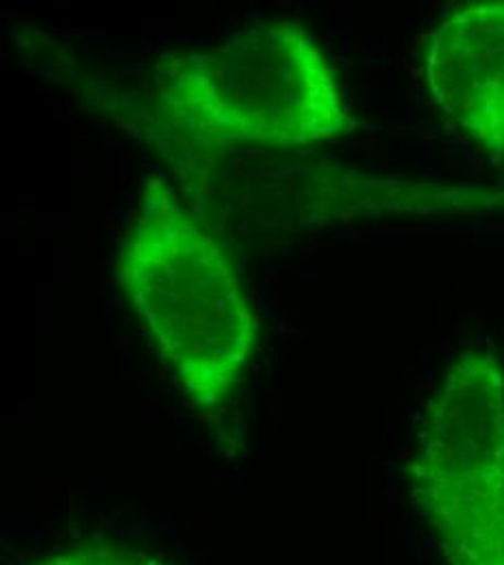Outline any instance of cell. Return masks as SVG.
I'll return each instance as SVG.
<instances>
[{"instance_id":"cell-3","label":"cell","mask_w":504,"mask_h":565,"mask_svg":"<svg viewBox=\"0 0 504 565\" xmlns=\"http://www.w3.org/2000/svg\"><path fill=\"white\" fill-rule=\"evenodd\" d=\"M414 500L446 565H504V363L459 354L435 387L411 463Z\"/></svg>"},{"instance_id":"cell-1","label":"cell","mask_w":504,"mask_h":565,"mask_svg":"<svg viewBox=\"0 0 504 565\" xmlns=\"http://www.w3.org/2000/svg\"><path fill=\"white\" fill-rule=\"evenodd\" d=\"M118 282L190 403L224 407L257 353L259 320L230 250L159 177L142 183Z\"/></svg>"},{"instance_id":"cell-2","label":"cell","mask_w":504,"mask_h":565,"mask_svg":"<svg viewBox=\"0 0 504 565\" xmlns=\"http://www.w3.org/2000/svg\"><path fill=\"white\" fill-rule=\"evenodd\" d=\"M152 92L174 125L210 148H309L351 125L337 71L307 29L283 20L163 55Z\"/></svg>"},{"instance_id":"cell-4","label":"cell","mask_w":504,"mask_h":565,"mask_svg":"<svg viewBox=\"0 0 504 565\" xmlns=\"http://www.w3.org/2000/svg\"><path fill=\"white\" fill-rule=\"evenodd\" d=\"M425 72L448 125L504 157V0L450 9L429 35Z\"/></svg>"},{"instance_id":"cell-5","label":"cell","mask_w":504,"mask_h":565,"mask_svg":"<svg viewBox=\"0 0 504 565\" xmlns=\"http://www.w3.org/2000/svg\"><path fill=\"white\" fill-rule=\"evenodd\" d=\"M29 565H168L161 557L114 544H94L83 548L60 551Z\"/></svg>"}]
</instances>
